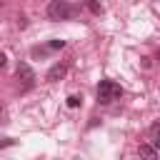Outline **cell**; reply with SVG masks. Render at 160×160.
Masks as SVG:
<instances>
[{"mask_svg":"<svg viewBox=\"0 0 160 160\" xmlns=\"http://www.w3.org/2000/svg\"><path fill=\"white\" fill-rule=\"evenodd\" d=\"M78 12H80V8H75V5L68 2V0H55V2L48 5L50 20H72Z\"/></svg>","mask_w":160,"mask_h":160,"instance_id":"cell-1","label":"cell"},{"mask_svg":"<svg viewBox=\"0 0 160 160\" xmlns=\"http://www.w3.org/2000/svg\"><path fill=\"white\" fill-rule=\"evenodd\" d=\"M120 95H122V88L115 80H100V85H98V102L100 105H110Z\"/></svg>","mask_w":160,"mask_h":160,"instance_id":"cell-2","label":"cell"},{"mask_svg":"<svg viewBox=\"0 0 160 160\" xmlns=\"http://www.w3.org/2000/svg\"><path fill=\"white\" fill-rule=\"evenodd\" d=\"M80 102H82V98H80V95H70V98H68V108H78Z\"/></svg>","mask_w":160,"mask_h":160,"instance_id":"cell-8","label":"cell"},{"mask_svg":"<svg viewBox=\"0 0 160 160\" xmlns=\"http://www.w3.org/2000/svg\"><path fill=\"white\" fill-rule=\"evenodd\" d=\"M150 142L152 145H160V122H152L150 125Z\"/></svg>","mask_w":160,"mask_h":160,"instance_id":"cell-6","label":"cell"},{"mask_svg":"<svg viewBox=\"0 0 160 160\" xmlns=\"http://www.w3.org/2000/svg\"><path fill=\"white\" fill-rule=\"evenodd\" d=\"M88 8H90V12H95V15L102 12V5H100L98 0H88Z\"/></svg>","mask_w":160,"mask_h":160,"instance_id":"cell-7","label":"cell"},{"mask_svg":"<svg viewBox=\"0 0 160 160\" xmlns=\"http://www.w3.org/2000/svg\"><path fill=\"white\" fill-rule=\"evenodd\" d=\"M8 65V58H5V52H0V68H5Z\"/></svg>","mask_w":160,"mask_h":160,"instance_id":"cell-10","label":"cell"},{"mask_svg":"<svg viewBox=\"0 0 160 160\" xmlns=\"http://www.w3.org/2000/svg\"><path fill=\"white\" fill-rule=\"evenodd\" d=\"M142 158H158V150H155V145L152 142H145V145H140V150H138Z\"/></svg>","mask_w":160,"mask_h":160,"instance_id":"cell-5","label":"cell"},{"mask_svg":"<svg viewBox=\"0 0 160 160\" xmlns=\"http://www.w3.org/2000/svg\"><path fill=\"white\" fill-rule=\"evenodd\" d=\"M65 72H68V62H58V65H52V68L48 70V80H50V82L62 80V78H65Z\"/></svg>","mask_w":160,"mask_h":160,"instance_id":"cell-4","label":"cell"},{"mask_svg":"<svg viewBox=\"0 0 160 160\" xmlns=\"http://www.w3.org/2000/svg\"><path fill=\"white\" fill-rule=\"evenodd\" d=\"M15 75H18V80H20L25 88H32V82H35V72H32V68H30L28 62H20L18 70H15Z\"/></svg>","mask_w":160,"mask_h":160,"instance_id":"cell-3","label":"cell"},{"mask_svg":"<svg viewBox=\"0 0 160 160\" xmlns=\"http://www.w3.org/2000/svg\"><path fill=\"white\" fill-rule=\"evenodd\" d=\"M0 5H2V0H0Z\"/></svg>","mask_w":160,"mask_h":160,"instance_id":"cell-12","label":"cell"},{"mask_svg":"<svg viewBox=\"0 0 160 160\" xmlns=\"http://www.w3.org/2000/svg\"><path fill=\"white\" fill-rule=\"evenodd\" d=\"M158 60H160V50H158Z\"/></svg>","mask_w":160,"mask_h":160,"instance_id":"cell-11","label":"cell"},{"mask_svg":"<svg viewBox=\"0 0 160 160\" xmlns=\"http://www.w3.org/2000/svg\"><path fill=\"white\" fill-rule=\"evenodd\" d=\"M65 48V40H50V50H62Z\"/></svg>","mask_w":160,"mask_h":160,"instance_id":"cell-9","label":"cell"}]
</instances>
